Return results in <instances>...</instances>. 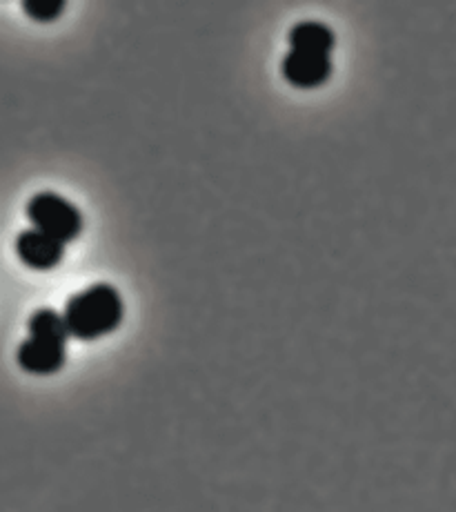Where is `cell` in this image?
<instances>
[{
  "mask_svg": "<svg viewBox=\"0 0 456 512\" xmlns=\"http://www.w3.org/2000/svg\"><path fill=\"white\" fill-rule=\"evenodd\" d=\"M290 47L296 52L332 56L336 36L330 27L319 21H303L290 29Z\"/></svg>",
  "mask_w": 456,
  "mask_h": 512,
  "instance_id": "8992f818",
  "label": "cell"
},
{
  "mask_svg": "<svg viewBox=\"0 0 456 512\" xmlns=\"http://www.w3.org/2000/svg\"><path fill=\"white\" fill-rule=\"evenodd\" d=\"M27 332H29V337H52V339L69 341V330H67L65 317L61 312H56L52 308L36 310L27 321Z\"/></svg>",
  "mask_w": 456,
  "mask_h": 512,
  "instance_id": "52a82bcc",
  "label": "cell"
},
{
  "mask_svg": "<svg viewBox=\"0 0 456 512\" xmlns=\"http://www.w3.org/2000/svg\"><path fill=\"white\" fill-rule=\"evenodd\" d=\"M16 361L21 370L36 377H49L65 368L67 341L52 337H27L16 350Z\"/></svg>",
  "mask_w": 456,
  "mask_h": 512,
  "instance_id": "3957f363",
  "label": "cell"
},
{
  "mask_svg": "<svg viewBox=\"0 0 456 512\" xmlns=\"http://www.w3.org/2000/svg\"><path fill=\"white\" fill-rule=\"evenodd\" d=\"M25 214L32 228L52 236L58 243L69 245L83 232L85 219L72 201L56 192H38L25 205Z\"/></svg>",
  "mask_w": 456,
  "mask_h": 512,
  "instance_id": "7a4b0ae2",
  "label": "cell"
},
{
  "mask_svg": "<svg viewBox=\"0 0 456 512\" xmlns=\"http://www.w3.org/2000/svg\"><path fill=\"white\" fill-rule=\"evenodd\" d=\"M332 72V56L296 52V49H290L281 63L283 78L292 87H296V90H314V87H321L330 81Z\"/></svg>",
  "mask_w": 456,
  "mask_h": 512,
  "instance_id": "277c9868",
  "label": "cell"
},
{
  "mask_svg": "<svg viewBox=\"0 0 456 512\" xmlns=\"http://www.w3.org/2000/svg\"><path fill=\"white\" fill-rule=\"evenodd\" d=\"M63 317L69 337L78 341H96L121 328L125 319V303L114 285L94 283L69 297Z\"/></svg>",
  "mask_w": 456,
  "mask_h": 512,
  "instance_id": "6da1fadb",
  "label": "cell"
},
{
  "mask_svg": "<svg viewBox=\"0 0 456 512\" xmlns=\"http://www.w3.org/2000/svg\"><path fill=\"white\" fill-rule=\"evenodd\" d=\"M16 254L29 270L49 272L58 268L65 259V245L52 236L29 228L16 236Z\"/></svg>",
  "mask_w": 456,
  "mask_h": 512,
  "instance_id": "5b68a950",
  "label": "cell"
},
{
  "mask_svg": "<svg viewBox=\"0 0 456 512\" xmlns=\"http://www.w3.org/2000/svg\"><path fill=\"white\" fill-rule=\"evenodd\" d=\"M63 0H25L23 12L36 23H54L65 12Z\"/></svg>",
  "mask_w": 456,
  "mask_h": 512,
  "instance_id": "ba28073f",
  "label": "cell"
}]
</instances>
